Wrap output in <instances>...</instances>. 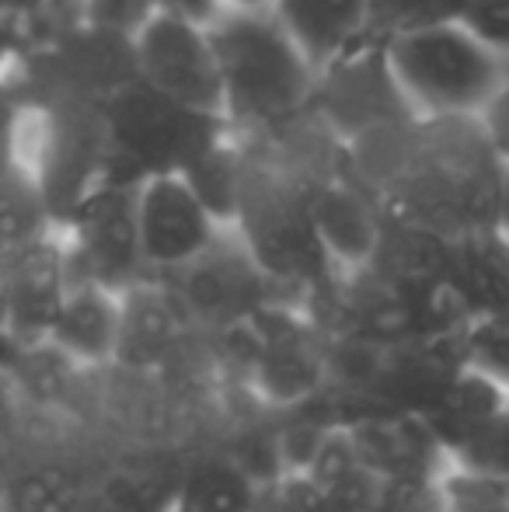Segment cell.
<instances>
[{
  "instance_id": "1f68e13d",
  "label": "cell",
  "mask_w": 509,
  "mask_h": 512,
  "mask_svg": "<svg viewBox=\"0 0 509 512\" xmlns=\"http://www.w3.org/2000/svg\"><path fill=\"white\" fill-rule=\"evenodd\" d=\"M171 512H185V509H182V506H175V509H171Z\"/></svg>"
},
{
  "instance_id": "5b68a950",
  "label": "cell",
  "mask_w": 509,
  "mask_h": 512,
  "mask_svg": "<svg viewBox=\"0 0 509 512\" xmlns=\"http://www.w3.org/2000/svg\"><path fill=\"white\" fill-rule=\"evenodd\" d=\"M387 60L422 115H482L509 77L506 56L461 21L387 42Z\"/></svg>"
},
{
  "instance_id": "ac0fdd59",
  "label": "cell",
  "mask_w": 509,
  "mask_h": 512,
  "mask_svg": "<svg viewBox=\"0 0 509 512\" xmlns=\"http://www.w3.org/2000/svg\"><path fill=\"white\" fill-rule=\"evenodd\" d=\"M185 182L192 185L203 206L217 216L220 223H234L241 199V182H245V140L238 133L224 136L217 147H210L189 171Z\"/></svg>"
},
{
  "instance_id": "83f0119b",
  "label": "cell",
  "mask_w": 509,
  "mask_h": 512,
  "mask_svg": "<svg viewBox=\"0 0 509 512\" xmlns=\"http://www.w3.org/2000/svg\"><path fill=\"white\" fill-rule=\"evenodd\" d=\"M14 63V32L7 25V18L0 14V77L7 74V67Z\"/></svg>"
},
{
  "instance_id": "8992f818",
  "label": "cell",
  "mask_w": 509,
  "mask_h": 512,
  "mask_svg": "<svg viewBox=\"0 0 509 512\" xmlns=\"http://www.w3.org/2000/svg\"><path fill=\"white\" fill-rule=\"evenodd\" d=\"M4 77L25 112H39L53 102L109 105L129 81L140 77L136 42L129 32L81 18L32 53L14 56Z\"/></svg>"
},
{
  "instance_id": "cb8c5ba5",
  "label": "cell",
  "mask_w": 509,
  "mask_h": 512,
  "mask_svg": "<svg viewBox=\"0 0 509 512\" xmlns=\"http://www.w3.org/2000/svg\"><path fill=\"white\" fill-rule=\"evenodd\" d=\"M25 129H28L25 108H21L11 84H7V77H0V171L25 161V154H21V143L28 136Z\"/></svg>"
},
{
  "instance_id": "9c48e42d",
  "label": "cell",
  "mask_w": 509,
  "mask_h": 512,
  "mask_svg": "<svg viewBox=\"0 0 509 512\" xmlns=\"http://www.w3.org/2000/svg\"><path fill=\"white\" fill-rule=\"evenodd\" d=\"M164 286L171 290V297L182 304V310L199 321L213 324H241L248 317H255L265 307L272 290H279L269 276L262 272V265L255 262V255L248 251V244L241 241L238 230L227 223L217 234V241L196 255L192 262L178 265L171 272H161Z\"/></svg>"
},
{
  "instance_id": "9a60e30c",
  "label": "cell",
  "mask_w": 509,
  "mask_h": 512,
  "mask_svg": "<svg viewBox=\"0 0 509 512\" xmlns=\"http://www.w3.org/2000/svg\"><path fill=\"white\" fill-rule=\"evenodd\" d=\"M269 7L321 70L346 49L360 46L370 0H272Z\"/></svg>"
},
{
  "instance_id": "3957f363",
  "label": "cell",
  "mask_w": 509,
  "mask_h": 512,
  "mask_svg": "<svg viewBox=\"0 0 509 512\" xmlns=\"http://www.w3.org/2000/svg\"><path fill=\"white\" fill-rule=\"evenodd\" d=\"M116 182L140 185L157 175H185L210 147L231 136V122L157 91L143 77L129 81L109 105Z\"/></svg>"
},
{
  "instance_id": "e0dca14e",
  "label": "cell",
  "mask_w": 509,
  "mask_h": 512,
  "mask_svg": "<svg viewBox=\"0 0 509 512\" xmlns=\"http://www.w3.org/2000/svg\"><path fill=\"white\" fill-rule=\"evenodd\" d=\"M60 234L25 161L0 171V269Z\"/></svg>"
},
{
  "instance_id": "d4e9b609",
  "label": "cell",
  "mask_w": 509,
  "mask_h": 512,
  "mask_svg": "<svg viewBox=\"0 0 509 512\" xmlns=\"http://www.w3.org/2000/svg\"><path fill=\"white\" fill-rule=\"evenodd\" d=\"M154 11H157L154 0H88V11H84L81 18L136 35V28H140Z\"/></svg>"
},
{
  "instance_id": "ba28073f",
  "label": "cell",
  "mask_w": 509,
  "mask_h": 512,
  "mask_svg": "<svg viewBox=\"0 0 509 512\" xmlns=\"http://www.w3.org/2000/svg\"><path fill=\"white\" fill-rule=\"evenodd\" d=\"M133 42L143 81L192 108L224 115V81L206 18L157 7L136 28Z\"/></svg>"
},
{
  "instance_id": "8fae6325",
  "label": "cell",
  "mask_w": 509,
  "mask_h": 512,
  "mask_svg": "<svg viewBox=\"0 0 509 512\" xmlns=\"http://www.w3.org/2000/svg\"><path fill=\"white\" fill-rule=\"evenodd\" d=\"M136 220L150 276L192 262L227 227L203 206L182 175H157L136 185Z\"/></svg>"
},
{
  "instance_id": "603a6c76",
  "label": "cell",
  "mask_w": 509,
  "mask_h": 512,
  "mask_svg": "<svg viewBox=\"0 0 509 512\" xmlns=\"http://www.w3.org/2000/svg\"><path fill=\"white\" fill-rule=\"evenodd\" d=\"M464 28L478 35L509 63V0H468L464 4Z\"/></svg>"
},
{
  "instance_id": "6da1fadb",
  "label": "cell",
  "mask_w": 509,
  "mask_h": 512,
  "mask_svg": "<svg viewBox=\"0 0 509 512\" xmlns=\"http://www.w3.org/2000/svg\"><path fill=\"white\" fill-rule=\"evenodd\" d=\"M349 171L384 216L443 237L499 227L506 161L482 115H408L346 143Z\"/></svg>"
},
{
  "instance_id": "f1b7e54d",
  "label": "cell",
  "mask_w": 509,
  "mask_h": 512,
  "mask_svg": "<svg viewBox=\"0 0 509 512\" xmlns=\"http://www.w3.org/2000/svg\"><path fill=\"white\" fill-rule=\"evenodd\" d=\"M499 227L509 234V164H506V178H503V199H499Z\"/></svg>"
},
{
  "instance_id": "30bf717a",
  "label": "cell",
  "mask_w": 509,
  "mask_h": 512,
  "mask_svg": "<svg viewBox=\"0 0 509 512\" xmlns=\"http://www.w3.org/2000/svg\"><path fill=\"white\" fill-rule=\"evenodd\" d=\"M74 279L126 293L150 279L136 220V185H109L60 230Z\"/></svg>"
},
{
  "instance_id": "7c38bea8",
  "label": "cell",
  "mask_w": 509,
  "mask_h": 512,
  "mask_svg": "<svg viewBox=\"0 0 509 512\" xmlns=\"http://www.w3.org/2000/svg\"><path fill=\"white\" fill-rule=\"evenodd\" d=\"M311 209L318 234L325 241L328 255L335 258L342 272L360 269L370 262L381 237L384 213L377 199L360 185V178L349 171V161L328 168L311 185Z\"/></svg>"
},
{
  "instance_id": "5bb4252c",
  "label": "cell",
  "mask_w": 509,
  "mask_h": 512,
  "mask_svg": "<svg viewBox=\"0 0 509 512\" xmlns=\"http://www.w3.org/2000/svg\"><path fill=\"white\" fill-rule=\"evenodd\" d=\"M447 286L464 314L485 317L509 310V234L503 227L450 237Z\"/></svg>"
},
{
  "instance_id": "44dd1931",
  "label": "cell",
  "mask_w": 509,
  "mask_h": 512,
  "mask_svg": "<svg viewBox=\"0 0 509 512\" xmlns=\"http://www.w3.org/2000/svg\"><path fill=\"white\" fill-rule=\"evenodd\" d=\"M450 471L471 478L509 481V405H503L461 450L450 457Z\"/></svg>"
},
{
  "instance_id": "52a82bcc",
  "label": "cell",
  "mask_w": 509,
  "mask_h": 512,
  "mask_svg": "<svg viewBox=\"0 0 509 512\" xmlns=\"http://www.w3.org/2000/svg\"><path fill=\"white\" fill-rule=\"evenodd\" d=\"M311 112L342 143H353L356 136L387 122L419 115L387 60V49L377 42H360L318 70Z\"/></svg>"
},
{
  "instance_id": "f546056e",
  "label": "cell",
  "mask_w": 509,
  "mask_h": 512,
  "mask_svg": "<svg viewBox=\"0 0 509 512\" xmlns=\"http://www.w3.org/2000/svg\"><path fill=\"white\" fill-rule=\"evenodd\" d=\"M32 4H39V0H0V14L11 18V14L25 11V7H32Z\"/></svg>"
},
{
  "instance_id": "277c9868",
  "label": "cell",
  "mask_w": 509,
  "mask_h": 512,
  "mask_svg": "<svg viewBox=\"0 0 509 512\" xmlns=\"http://www.w3.org/2000/svg\"><path fill=\"white\" fill-rule=\"evenodd\" d=\"M25 115L35 140L25 164L32 168L56 230H63L91 199L119 185L109 112L98 102H53Z\"/></svg>"
},
{
  "instance_id": "2e32d148",
  "label": "cell",
  "mask_w": 509,
  "mask_h": 512,
  "mask_svg": "<svg viewBox=\"0 0 509 512\" xmlns=\"http://www.w3.org/2000/svg\"><path fill=\"white\" fill-rule=\"evenodd\" d=\"M509 405V391L503 384H496L485 373L464 366L443 394L433 401L426 411H419L422 422L429 425V432L436 436V443L447 450V457H454L499 408Z\"/></svg>"
},
{
  "instance_id": "7a4b0ae2",
  "label": "cell",
  "mask_w": 509,
  "mask_h": 512,
  "mask_svg": "<svg viewBox=\"0 0 509 512\" xmlns=\"http://www.w3.org/2000/svg\"><path fill=\"white\" fill-rule=\"evenodd\" d=\"M206 25L217 46L224 115L234 133H276L311 112L318 67L272 7L220 4Z\"/></svg>"
},
{
  "instance_id": "ffe728a7",
  "label": "cell",
  "mask_w": 509,
  "mask_h": 512,
  "mask_svg": "<svg viewBox=\"0 0 509 512\" xmlns=\"http://www.w3.org/2000/svg\"><path fill=\"white\" fill-rule=\"evenodd\" d=\"M464 4L468 0H370L367 28H363L360 42L387 46V42L401 39V35L461 21Z\"/></svg>"
},
{
  "instance_id": "4316f807",
  "label": "cell",
  "mask_w": 509,
  "mask_h": 512,
  "mask_svg": "<svg viewBox=\"0 0 509 512\" xmlns=\"http://www.w3.org/2000/svg\"><path fill=\"white\" fill-rule=\"evenodd\" d=\"M154 7H171V11L196 14V18H210L220 7V0H154Z\"/></svg>"
},
{
  "instance_id": "4fadbf2b",
  "label": "cell",
  "mask_w": 509,
  "mask_h": 512,
  "mask_svg": "<svg viewBox=\"0 0 509 512\" xmlns=\"http://www.w3.org/2000/svg\"><path fill=\"white\" fill-rule=\"evenodd\" d=\"M119 335H123V293L70 276L67 297L46 345L74 363H105L119 356Z\"/></svg>"
},
{
  "instance_id": "d6986e66",
  "label": "cell",
  "mask_w": 509,
  "mask_h": 512,
  "mask_svg": "<svg viewBox=\"0 0 509 512\" xmlns=\"http://www.w3.org/2000/svg\"><path fill=\"white\" fill-rule=\"evenodd\" d=\"M4 499L11 512H91L84 485H77L74 474L53 464L11 474Z\"/></svg>"
},
{
  "instance_id": "484cf974",
  "label": "cell",
  "mask_w": 509,
  "mask_h": 512,
  "mask_svg": "<svg viewBox=\"0 0 509 512\" xmlns=\"http://www.w3.org/2000/svg\"><path fill=\"white\" fill-rule=\"evenodd\" d=\"M482 122H485V129H489L492 143H496L499 157L509 164V77L503 88H499V95L489 102V108L482 112Z\"/></svg>"
},
{
  "instance_id": "7402d4cb",
  "label": "cell",
  "mask_w": 509,
  "mask_h": 512,
  "mask_svg": "<svg viewBox=\"0 0 509 512\" xmlns=\"http://www.w3.org/2000/svg\"><path fill=\"white\" fill-rule=\"evenodd\" d=\"M464 356L468 366L509 391V310L471 317L464 324Z\"/></svg>"
},
{
  "instance_id": "4dcf8cb0",
  "label": "cell",
  "mask_w": 509,
  "mask_h": 512,
  "mask_svg": "<svg viewBox=\"0 0 509 512\" xmlns=\"http://www.w3.org/2000/svg\"><path fill=\"white\" fill-rule=\"evenodd\" d=\"M220 4H231V7H269L272 0H220Z\"/></svg>"
}]
</instances>
